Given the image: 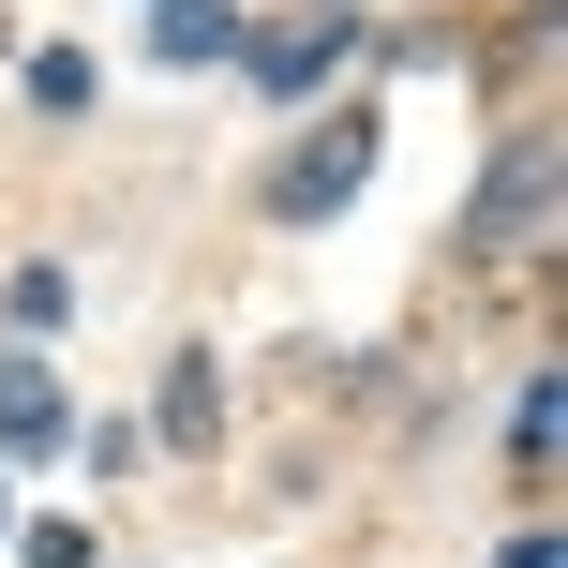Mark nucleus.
<instances>
[{
	"instance_id": "4",
	"label": "nucleus",
	"mask_w": 568,
	"mask_h": 568,
	"mask_svg": "<svg viewBox=\"0 0 568 568\" xmlns=\"http://www.w3.org/2000/svg\"><path fill=\"white\" fill-rule=\"evenodd\" d=\"M0 434H16V449H60V389H45V374H0Z\"/></svg>"
},
{
	"instance_id": "1",
	"label": "nucleus",
	"mask_w": 568,
	"mask_h": 568,
	"mask_svg": "<svg viewBox=\"0 0 568 568\" xmlns=\"http://www.w3.org/2000/svg\"><path fill=\"white\" fill-rule=\"evenodd\" d=\"M374 180V105H344V120H314L300 150H284V180H270V210L284 225H314V210H344Z\"/></svg>"
},
{
	"instance_id": "3",
	"label": "nucleus",
	"mask_w": 568,
	"mask_h": 568,
	"mask_svg": "<svg viewBox=\"0 0 568 568\" xmlns=\"http://www.w3.org/2000/svg\"><path fill=\"white\" fill-rule=\"evenodd\" d=\"M344 45H359V16H300V30H270V45H255V90H314Z\"/></svg>"
},
{
	"instance_id": "5",
	"label": "nucleus",
	"mask_w": 568,
	"mask_h": 568,
	"mask_svg": "<svg viewBox=\"0 0 568 568\" xmlns=\"http://www.w3.org/2000/svg\"><path fill=\"white\" fill-rule=\"evenodd\" d=\"M225 45H240L225 0H165V60H225Z\"/></svg>"
},
{
	"instance_id": "6",
	"label": "nucleus",
	"mask_w": 568,
	"mask_h": 568,
	"mask_svg": "<svg viewBox=\"0 0 568 568\" xmlns=\"http://www.w3.org/2000/svg\"><path fill=\"white\" fill-rule=\"evenodd\" d=\"M210 419H225V404H210V359H180V389H165V449H210Z\"/></svg>"
},
{
	"instance_id": "2",
	"label": "nucleus",
	"mask_w": 568,
	"mask_h": 568,
	"mask_svg": "<svg viewBox=\"0 0 568 568\" xmlns=\"http://www.w3.org/2000/svg\"><path fill=\"white\" fill-rule=\"evenodd\" d=\"M539 210H554V150H509V165H494V195H479V255H509V240H539Z\"/></svg>"
},
{
	"instance_id": "7",
	"label": "nucleus",
	"mask_w": 568,
	"mask_h": 568,
	"mask_svg": "<svg viewBox=\"0 0 568 568\" xmlns=\"http://www.w3.org/2000/svg\"><path fill=\"white\" fill-rule=\"evenodd\" d=\"M0 524H16V509H0Z\"/></svg>"
}]
</instances>
